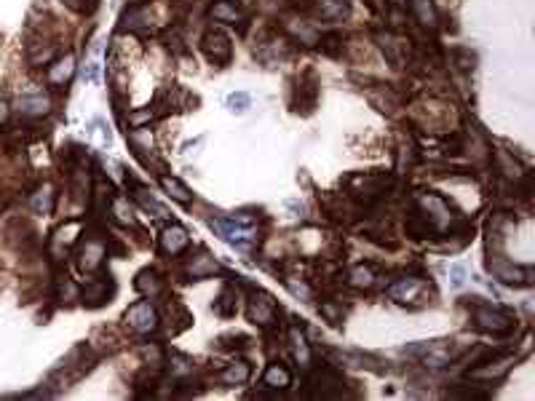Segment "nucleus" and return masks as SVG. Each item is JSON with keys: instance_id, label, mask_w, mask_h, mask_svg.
Returning a JSON list of instances; mask_svg holds the SVG:
<instances>
[{"instance_id": "obj_1", "label": "nucleus", "mask_w": 535, "mask_h": 401, "mask_svg": "<svg viewBox=\"0 0 535 401\" xmlns=\"http://www.w3.org/2000/svg\"><path fill=\"white\" fill-rule=\"evenodd\" d=\"M212 227L220 233V238L236 249H249L257 241V227L246 217H217L212 219Z\"/></svg>"}, {"instance_id": "obj_2", "label": "nucleus", "mask_w": 535, "mask_h": 401, "mask_svg": "<svg viewBox=\"0 0 535 401\" xmlns=\"http://www.w3.org/2000/svg\"><path fill=\"white\" fill-rule=\"evenodd\" d=\"M471 324L479 329V332L487 334H508L514 332V316L503 310V307L495 305H477L471 310Z\"/></svg>"}, {"instance_id": "obj_3", "label": "nucleus", "mask_w": 535, "mask_h": 401, "mask_svg": "<svg viewBox=\"0 0 535 401\" xmlns=\"http://www.w3.org/2000/svg\"><path fill=\"white\" fill-rule=\"evenodd\" d=\"M420 209H423V219L428 222V227H434V230H447V227H453V214H450V206H447V200L436 196V193H423L420 198Z\"/></svg>"}, {"instance_id": "obj_4", "label": "nucleus", "mask_w": 535, "mask_h": 401, "mask_svg": "<svg viewBox=\"0 0 535 401\" xmlns=\"http://www.w3.org/2000/svg\"><path fill=\"white\" fill-rule=\"evenodd\" d=\"M126 326H129L134 334L147 337V334H153L160 326V319H158V313H156V307L150 305V303H145V300H139V303H134V305L126 310Z\"/></svg>"}, {"instance_id": "obj_5", "label": "nucleus", "mask_w": 535, "mask_h": 401, "mask_svg": "<svg viewBox=\"0 0 535 401\" xmlns=\"http://www.w3.org/2000/svg\"><path fill=\"white\" fill-rule=\"evenodd\" d=\"M487 267H490V273H493L495 279L503 281V284H511V286H524V284H530V276H533L530 267L514 265V262H508L503 257H490Z\"/></svg>"}, {"instance_id": "obj_6", "label": "nucleus", "mask_w": 535, "mask_h": 401, "mask_svg": "<svg viewBox=\"0 0 535 401\" xmlns=\"http://www.w3.org/2000/svg\"><path fill=\"white\" fill-rule=\"evenodd\" d=\"M201 46H203V53L212 59L214 65H227L230 56H233V43L222 30H206Z\"/></svg>"}, {"instance_id": "obj_7", "label": "nucleus", "mask_w": 535, "mask_h": 401, "mask_svg": "<svg viewBox=\"0 0 535 401\" xmlns=\"http://www.w3.org/2000/svg\"><path fill=\"white\" fill-rule=\"evenodd\" d=\"M246 313H249V321L257 324V326H270V324L276 321L279 307H276V303H273V297H270V294L254 292L252 297H249Z\"/></svg>"}, {"instance_id": "obj_8", "label": "nucleus", "mask_w": 535, "mask_h": 401, "mask_svg": "<svg viewBox=\"0 0 535 401\" xmlns=\"http://www.w3.org/2000/svg\"><path fill=\"white\" fill-rule=\"evenodd\" d=\"M426 292H428V284L420 279H401L396 281L394 286H391V300H396L401 305H415V303H420V300H426Z\"/></svg>"}, {"instance_id": "obj_9", "label": "nucleus", "mask_w": 535, "mask_h": 401, "mask_svg": "<svg viewBox=\"0 0 535 401\" xmlns=\"http://www.w3.org/2000/svg\"><path fill=\"white\" fill-rule=\"evenodd\" d=\"M190 246V236H187V230L182 225H166L160 230L158 236V249L163 254H169V257H177V254H182Z\"/></svg>"}, {"instance_id": "obj_10", "label": "nucleus", "mask_w": 535, "mask_h": 401, "mask_svg": "<svg viewBox=\"0 0 535 401\" xmlns=\"http://www.w3.org/2000/svg\"><path fill=\"white\" fill-rule=\"evenodd\" d=\"M511 364H514L511 356H501V359L484 361V364H479V367H474V369L468 372V377H471V380H479V383H493V380H501V377L511 369Z\"/></svg>"}, {"instance_id": "obj_11", "label": "nucleus", "mask_w": 535, "mask_h": 401, "mask_svg": "<svg viewBox=\"0 0 535 401\" xmlns=\"http://www.w3.org/2000/svg\"><path fill=\"white\" fill-rule=\"evenodd\" d=\"M105 241L99 238H86L80 243V252H78V265L80 270H86V273H92L96 267L102 265V260H105Z\"/></svg>"}, {"instance_id": "obj_12", "label": "nucleus", "mask_w": 535, "mask_h": 401, "mask_svg": "<svg viewBox=\"0 0 535 401\" xmlns=\"http://www.w3.org/2000/svg\"><path fill=\"white\" fill-rule=\"evenodd\" d=\"M313 386H316V393H313V396H321V399H340L343 390H346L343 377L337 372H332V369H321V372L316 374V380H313Z\"/></svg>"}, {"instance_id": "obj_13", "label": "nucleus", "mask_w": 535, "mask_h": 401, "mask_svg": "<svg viewBox=\"0 0 535 401\" xmlns=\"http://www.w3.org/2000/svg\"><path fill=\"white\" fill-rule=\"evenodd\" d=\"M49 96H43V94H25V96H19V102H16V110L22 113V115H30V118H38V115H46L49 113Z\"/></svg>"}, {"instance_id": "obj_14", "label": "nucleus", "mask_w": 535, "mask_h": 401, "mask_svg": "<svg viewBox=\"0 0 535 401\" xmlns=\"http://www.w3.org/2000/svg\"><path fill=\"white\" fill-rule=\"evenodd\" d=\"M249 374H252V367L246 361H230L225 369L217 374V380L222 386H244L249 380Z\"/></svg>"}, {"instance_id": "obj_15", "label": "nucleus", "mask_w": 535, "mask_h": 401, "mask_svg": "<svg viewBox=\"0 0 535 401\" xmlns=\"http://www.w3.org/2000/svg\"><path fill=\"white\" fill-rule=\"evenodd\" d=\"M263 386L270 388V390H287L292 386V372L284 364H270L263 374Z\"/></svg>"}, {"instance_id": "obj_16", "label": "nucleus", "mask_w": 535, "mask_h": 401, "mask_svg": "<svg viewBox=\"0 0 535 401\" xmlns=\"http://www.w3.org/2000/svg\"><path fill=\"white\" fill-rule=\"evenodd\" d=\"M212 16L217 22H225V25H241L246 16L241 11L233 0H217L212 6Z\"/></svg>"}, {"instance_id": "obj_17", "label": "nucleus", "mask_w": 535, "mask_h": 401, "mask_svg": "<svg viewBox=\"0 0 535 401\" xmlns=\"http://www.w3.org/2000/svg\"><path fill=\"white\" fill-rule=\"evenodd\" d=\"M289 345H292V356L300 367H310V348L306 343V334L300 332V326L289 329Z\"/></svg>"}, {"instance_id": "obj_18", "label": "nucleus", "mask_w": 535, "mask_h": 401, "mask_svg": "<svg viewBox=\"0 0 535 401\" xmlns=\"http://www.w3.org/2000/svg\"><path fill=\"white\" fill-rule=\"evenodd\" d=\"M220 270V265L214 262V257H209V254H199V257H193L190 260V267H187V273H190V279H209V276H214Z\"/></svg>"}, {"instance_id": "obj_19", "label": "nucleus", "mask_w": 535, "mask_h": 401, "mask_svg": "<svg viewBox=\"0 0 535 401\" xmlns=\"http://www.w3.org/2000/svg\"><path fill=\"white\" fill-rule=\"evenodd\" d=\"M377 279V273H374L372 265H353L348 270V284L353 286V289H370Z\"/></svg>"}, {"instance_id": "obj_20", "label": "nucleus", "mask_w": 535, "mask_h": 401, "mask_svg": "<svg viewBox=\"0 0 535 401\" xmlns=\"http://www.w3.org/2000/svg\"><path fill=\"white\" fill-rule=\"evenodd\" d=\"M73 72H75V59L73 56H65V59H56L51 67H49V80H51L54 86H62L67 80L73 78Z\"/></svg>"}, {"instance_id": "obj_21", "label": "nucleus", "mask_w": 535, "mask_h": 401, "mask_svg": "<svg viewBox=\"0 0 535 401\" xmlns=\"http://www.w3.org/2000/svg\"><path fill=\"white\" fill-rule=\"evenodd\" d=\"M134 286H137V292L145 294V297H156V294H160V289H163V281H160L153 270H142V273L137 276V281H134Z\"/></svg>"}, {"instance_id": "obj_22", "label": "nucleus", "mask_w": 535, "mask_h": 401, "mask_svg": "<svg viewBox=\"0 0 535 401\" xmlns=\"http://www.w3.org/2000/svg\"><path fill=\"white\" fill-rule=\"evenodd\" d=\"M415 16L420 19V25L434 27L436 25V8H434V0H410Z\"/></svg>"}, {"instance_id": "obj_23", "label": "nucleus", "mask_w": 535, "mask_h": 401, "mask_svg": "<svg viewBox=\"0 0 535 401\" xmlns=\"http://www.w3.org/2000/svg\"><path fill=\"white\" fill-rule=\"evenodd\" d=\"M107 281H92L86 289H83V303H89V305H102L107 303Z\"/></svg>"}, {"instance_id": "obj_24", "label": "nucleus", "mask_w": 535, "mask_h": 401, "mask_svg": "<svg viewBox=\"0 0 535 401\" xmlns=\"http://www.w3.org/2000/svg\"><path fill=\"white\" fill-rule=\"evenodd\" d=\"M160 185H163V190H166V193H169L174 200L185 203V206L190 203V198H193V196H190V190H187V187L182 185L180 179H174V177H160Z\"/></svg>"}, {"instance_id": "obj_25", "label": "nucleus", "mask_w": 535, "mask_h": 401, "mask_svg": "<svg viewBox=\"0 0 535 401\" xmlns=\"http://www.w3.org/2000/svg\"><path fill=\"white\" fill-rule=\"evenodd\" d=\"M225 107L230 113H236V115H244L249 107H252V96L246 91H233L225 96Z\"/></svg>"}, {"instance_id": "obj_26", "label": "nucleus", "mask_w": 535, "mask_h": 401, "mask_svg": "<svg viewBox=\"0 0 535 401\" xmlns=\"http://www.w3.org/2000/svg\"><path fill=\"white\" fill-rule=\"evenodd\" d=\"M214 313L217 316H233L236 313V294L230 289H222V294L214 300Z\"/></svg>"}, {"instance_id": "obj_27", "label": "nucleus", "mask_w": 535, "mask_h": 401, "mask_svg": "<svg viewBox=\"0 0 535 401\" xmlns=\"http://www.w3.org/2000/svg\"><path fill=\"white\" fill-rule=\"evenodd\" d=\"M346 13H348L346 0H324L321 3V16H327V19H343Z\"/></svg>"}, {"instance_id": "obj_28", "label": "nucleus", "mask_w": 535, "mask_h": 401, "mask_svg": "<svg viewBox=\"0 0 535 401\" xmlns=\"http://www.w3.org/2000/svg\"><path fill=\"white\" fill-rule=\"evenodd\" d=\"M134 198L139 200V203L145 206L147 212L153 209V212H156V217H166V209H163V206H160V203H158L156 198H153V196H147L142 187H137V190H134Z\"/></svg>"}, {"instance_id": "obj_29", "label": "nucleus", "mask_w": 535, "mask_h": 401, "mask_svg": "<svg viewBox=\"0 0 535 401\" xmlns=\"http://www.w3.org/2000/svg\"><path fill=\"white\" fill-rule=\"evenodd\" d=\"M51 198L54 196H51V190H49V187H46V190H40L38 196L32 198V209H35L38 214H49L51 212Z\"/></svg>"}, {"instance_id": "obj_30", "label": "nucleus", "mask_w": 535, "mask_h": 401, "mask_svg": "<svg viewBox=\"0 0 535 401\" xmlns=\"http://www.w3.org/2000/svg\"><path fill=\"white\" fill-rule=\"evenodd\" d=\"M89 134L99 139V145H110V129H107V123L102 118L92 120V129H89Z\"/></svg>"}, {"instance_id": "obj_31", "label": "nucleus", "mask_w": 535, "mask_h": 401, "mask_svg": "<svg viewBox=\"0 0 535 401\" xmlns=\"http://www.w3.org/2000/svg\"><path fill=\"white\" fill-rule=\"evenodd\" d=\"M466 276H468L466 265H460V262H455V265H450V284H453L455 289H460V286L466 284Z\"/></svg>"}, {"instance_id": "obj_32", "label": "nucleus", "mask_w": 535, "mask_h": 401, "mask_svg": "<svg viewBox=\"0 0 535 401\" xmlns=\"http://www.w3.org/2000/svg\"><path fill=\"white\" fill-rule=\"evenodd\" d=\"M287 286H289V292H292L294 297H303L306 303H308V300H310V297H313V292L308 289L306 284H297V281H294V279H287Z\"/></svg>"}, {"instance_id": "obj_33", "label": "nucleus", "mask_w": 535, "mask_h": 401, "mask_svg": "<svg viewBox=\"0 0 535 401\" xmlns=\"http://www.w3.org/2000/svg\"><path fill=\"white\" fill-rule=\"evenodd\" d=\"M150 118H153V113H150V110H145V113H134V115H129V126H132V129H139V126H142L145 120H150Z\"/></svg>"}, {"instance_id": "obj_34", "label": "nucleus", "mask_w": 535, "mask_h": 401, "mask_svg": "<svg viewBox=\"0 0 535 401\" xmlns=\"http://www.w3.org/2000/svg\"><path fill=\"white\" fill-rule=\"evenodd\" d=\"M65 3L70 6V8H78V11L83 8V0H65Z\"/></svg>"}, {"instance_id": "obj_35", "label": "nucleus", "mask_w": 535, "mask_h": 401, "mask_svg": "<svg viewBox=\"0 0 535 401\" xmlns=\"http://www.w3.org/2000/svg\"><path fill=\"white\" fill-rule=\"evenodd\" d=\"M6 115H8V110H6V102H0V120H6Z\"/></svg>"}]
</instances>
